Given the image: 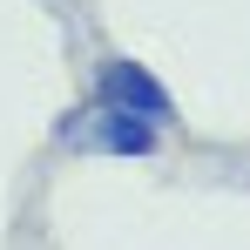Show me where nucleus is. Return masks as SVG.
I'll use <instances>...</instances> for the list:
<instances>
[{
    "label": "nucleus",
    "mask_w": 250,
    "mask_h": 250,
    "mask_svg": "<svg viewBox=\"0 0 250 250\" xmlns=\"http://www.w3.org/2000/svg\"><path fill=\"white\" fill-rule=\"evenodd\" d=\"M95 102H108V108H135V115H149V122H169L176 115V102H169V88L142 68V61H102L95 68Z\"/></svg>",
    "instance_id": "obj_1"
},
{
    "label": "nucleus",
    "mask_w": 250,
    "mask_h": 250,
    "mask_svg": "<svg viewBox=\"0 0 250 250\" xmlns=\"http://www.w3.org/2000/svg\"><path fill=\"white\" fill-rule=\"evenodd\" d=\"M88 149H102V156H156L163 149V128L149 122V115H135V108H108L102 102V115H88Z\"/></svg>",
    "instance_id": "obj_2"
}]
</instances>
